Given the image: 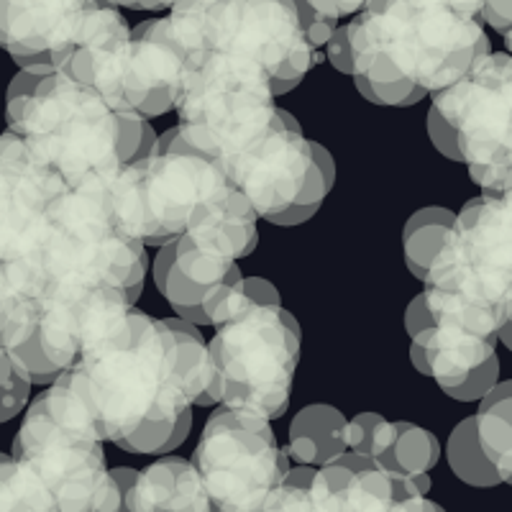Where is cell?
I'll return each instance as SVG.
<instances>
[{"mask_svg": "<svg viewBox=\"0 0 512 512\" xmlns=\"http://www.w3.org/2000/svg\"><path fill=\"white\" fill-rule=\"evenodd\" d=\"M108 182L67 187L49 205L31 239L6 256L29 269L41 292L54 280L82 277L121 285L134 300L141 295L146 246L116 218Z\"/></svg>", "mask_w": 512, "mask_h": 512, "instance_id": "obj_5", "label": "cell"}, {"mask_svg": "<svg viewBox=\"0 0 512 512\" xmlns=\"http://www.w3.org/2000/svg\"><path fill=\"white\" fill-rule=\"evenodd\" d=\"M428 134H431V141L436 144V149L443 154V157L454 159V162H461V154H459V146H456L454 131H451V126L443 121V116L436 111V108H433V105H431V111H428Z\"/></svg>", "mask_w": 512, "mask_h": 512, "instance_id": "obj_28", "label": "cell"}, {"mask_svg": "<svg viewBox=\"0 0 512 512\" xmlns=\"http://www.w3.org/2000/svg\"><path fill=\"white\" fill-rule=\"evenodd\" d=\"M241 287H244L246 297H249V300H254V303L282 305L280 292L274 290L272 282H267L264 277H244V280H241Z\"/></svg>", "mask_w": 512, "mask_h": 512, "instance_id": "obj_32", "label": "cell"}, {"mask_svg": "<svg viewBox=\"0 0 512 512\" xmlns=\"http://www.w3.org/2000/svg\"><path fill=\"white\" fill-rule=\"evenodd\" d=\"M13 369H16L13 367V359L8 356L6 346L0 344V382H6V379L13 374Z\"/></svg>", "mask_w": 512, "mask_h": 512, "instance_id": "obj_36", "label": "cell"}, {"mask_svg": "<svg viewBox=\"0 0 512 512\" xmlns=\"http://www.w3.org/2000/svg\"><path fill=\"white\" fill-rule=\"evenodd\" d=\"M300 341V323L282 305L254 303L239 282L208 344L218 402L267 420L280 418L290 405Z\"/></svg>", "mask_w": 512, "mask_h": 512, "instance_id": "obj_8", "label": "cell"}, {"mask_svg": "<svg viewBox=\"0 0 512 512\" xmlns=\"http://www.w3.org/2000/svg\"><path fill=\"white\" fill-rule=\"evenodd\" d=\"M477 438L505 484H512V379L497 382L479 402Z\"/></svg>", "mask_w": 512, "mask_h": 512, "instance_id": "obj_21", "label": "cell"}, {"mask_svg": "<svg viewBox=\"0 0 512 512\" xmlns=\"http://www.w3.org/2000/svg\"><path fill=\"white\" fill-rule=\"evenodd\" d=\"M456 213H451L448 208H423L418 213L408 218L405 223V231H402V246H405V264H408L410 272L425 280L428 267L436 259L438 249L446 241L448 228L454 226Z\"/></svg>", "mask_w": 512, "mask_h": 512, "instance_id": "obj_22", "label": "cell"}, {"mask_svg": "<svg viewBox=\"0 0 512 512\" xmlns=\"http://www.w3.org/2000/svg\"><path fill=\"white\" fill-rule=\"evenodd\" d=\"M113 6L134 8V11H162V8H172L175 0H108Z\"/></svg>", "mask_w": 512, "mask_h": 512, "instance_id": "obj_34", "label": "cell"}, {"mask_svg": "<svg viewBox=\"0 0 512 512\" xmlns=\"http://www.w3.org/2000/svg\"><path fill=\"white\" fill-rule=\"evenodd\" d=\"M346 34L356 88L379 105L420 103L489 54L482 18L443 0H369Z\"/></svg>", "mask_w": 512, "mask_h": 512, "instance_id": "obj_2", "label": "cell"}, {"mask_svg": "<svg viewBox=\"0 0 512 512\" xmlns=\"http://www.w3.org/2000/svg\"><path fill=\"white\" fill-rule=\"evenodd\" d=\"M192 464L213 512H254L292 469L269 420L231 408L210 415Z\"/></svg>", "mask_w": 512, "mask_h": 512, "instance_id": "obj_11", "label": "cell"}, {"mask_svg": "<svg viewBox=\"0 0 512 512\" xmlns=\"http://www.w3.org/2000/svg\"><path fill=\"white\" fill-rule=\"evenodd\" d=\"M121 512H213V507L195 464L164 456L128 484Z\"/></svg>", "mask_w": 512, "mask_h": 512, "instance_id": "obj_18", "label": "cell"}, {"mask_svg": "<svg viewBox=\"0 0 512 512\" xmlns=\"http://www.w3.org/2000/svg\"><path fill=\"white\" fill-rule=\"evenodd\" d=\"M461 162L482 192L512 185V54L489 52L461 80L433 95Z\"/></svg>", "mask_w": 512, "mask_h": 512, "instance_id": "obj_10", "label": "cell"}, {"mask_svg": "<svg viewBox=\"0 0 512 512\" xmlns=\"http://www.w3.org/2000/svg\"><path fill=\"white\" fill-rule=\"evenodd\" d=\"M0 512H59V507L29 466L0 454Z\"/></svg>", "mask_w": 512, "mask_h": 512, "instance_id": "obj_23", "label": "cell"}, {"mask_svg": "<svg viewBox=\"0 0 512 512\" xmlns=\"http://www.w3.org/2000/svg\"><path fill=\"white\" fill-rule=\"evenodd\" d=\"M134 303L121 285L105 280L64 277L49 282L41 292V351L57 372H64L82 354L118 336Z\"/></svg>", "mask_w": 512, "mask_h": 512, "instance_id": "obj_13", "label": "cell"}, {"mask_svg": "<svg viewBox=\"0 0 512 512\" xmlns=\"http://www.w3.org/2000/svg\"><path fill=\"white\" fill-rule=\"evenodd\" d=\"M175 108L185 144L221 164L223 172L282 121L267 72L249 59L218 52L190 59Z\"/></svg>", "mask_w": 512, "mask_h": 512, "instance_id": "obj_7", "label": "cell"}, {"mask_svg": "<svg viewBox=\"0 0 512 512\" xmlns=\"http://www.w3.org/2000/svg\"><path fill=\"white\" fill-rule=\"evenodd\" d=\"M305 3H308L310 8H315L318 13H323V16L341 21L344 16L359 13L361 8L367 6L369 0H305Z\"/></svg>", "mask_w": 512, "mask_h": 512, "instance_id": "obj_31", "label": "cell"}, {"mask_svg": "<svg viewBox=\"0 0 512 512\" xmlns=\"http://www.w3.org/2000/svg\"><path fill=\"white\" fill-rule=\"evenodd\" d=\"M448 464L451 472L461 479V482L472 484V487H497L502 484L500 474L487 459V454L479 446L477 438V420L466 418L456 425L451 436H448Z\"/></svg>", "mask_w": 512, "mask_h": 512, "instance_id": "obj_24", "label": "cell"}, {"mask_svg": "<svg viewBox=\"0 0 512 512\" xmlns=\"http://www.w3.org/2000/svg\"><path fill=\"white\" fill-rule=\"evenodd\" d=\"M346 423L344 413L331 405H308L295 415L290 425L287 456L295 464L326 466L346 454Z\"/></svg>", "mask_w": 512, "mask_h": 512, "instance_id": "obj_20", "label": "cell"}, {"mask_svg": "<svg viewBox=\"0 0 512 512\" xmlns=\"http://www.w3.org/2000/svg\"><path fill=\"white\" fill-rule=\"evenodd\" d=\"M346 451L402 477L428 474L441 459V443L431 431L408 420L390 423L377 413H361L346 423Z\"/></svg>", "mask_w": 512, "mask_h": 512, "instance_id": "obj_17", "label": "cell"}, {"mask_svg": "<svg viewBox=\"0 0 512 512\" xmlns=\"http://www.w3.org/2000/svg\"><path fill=\"white\" fill-rule=\"evenodd\" d=\"M315 466L297 464L287 472L285 482L277 489H272V495L256 507L254 512H310V479H313Z\"/></svg>", "mask_w": 512, "mask_h": 512, "instance_id": "obj_25", "label": "cell"}, {"mask_svg": "<svg viewBox=\"0 0 512 512\" xmlns=\"http://www.w3.org/2000/svg\"><path fill=\"white\" fill-rule=\"evenodd\" d=\"M208 0H175L172 3V8H198V6H205Z\"/></svg>", "mask_w": 512, "mask_h": 512, "instance_id": "obj_38", "label": "cell"}, {"mask_svg": "<svg viewBox=\"0 0 512 512\" xmlns=\"http://www.w3.org/2000/svg\"><path fill=\"white\" fill-rule=\"evenodd\" d=\"M431 477H402L359 454L318 466L310 479V512H438L428 500Z\"/></svg>", "mask_w": 512, "mask_h": 512, "instance_id": "obj_14", "label": "cell"}, {"mask_svg": "<svg viewBox=\"0 0 512 512\" xmlns=\"http://www.w3.org/2000/svg\"><path fill=\"white\" fill-rule=\"evenodd\" d=\"M502 39H505V47H507V54H512V26L510 29L505 31V34H502Z\"/></svg>", "mask_w": 512, "mask_h": 512, "instance_id": "obj_39", "label": "cell"}, {"mask_svg": "<svg viewBox=\"0 0 512 512\" xmlns=\"http://www.w3.org/2000/svg\"><path fill=\"white\" fill-rule=\"evenodd\" d=\"M103 0H0V47L26 67H52L75 49Z\"/></svg>", "mask_w": 512, "mask_h": 512, "instance_id": "obj_15", "label": "cell"}, {"mask_svg": "<svg viewBox=\"0 0 512 512\" xmlns=\"http://www.w3.org/2000/svg\"><path fill=\"white\" fill-rule=\"evenodd\" d=\"M57 379L98 436L128 454H167L190 433L192 405H218L216 367L198 328L136 308L118 336Z\"/></svg>", "mask_w": 512, "mask_h": 512, "instance_id": "obj_1", "label": "cell"}, {"mask_svg": "<svg viewBox=\"0 0 512 512\" xmlns=\"http://www.w3.org/2000/svg\"><path fill=\"white\" fill-rule=\"evenodd\" d=\"M103 438L59 379L26 410L13 438V459L29 466L59 512H121L123 492L136 469H108Z\"/></svg>", "mask_w": 512, "mask_h": 512, "instance_id": "obj_6", "label": "cell"}, {"mask_svg": "<svg viewBox=\"0 0 512 512\" xmlns=\"http://www.w3.org/2000/svg\"><path fill=\"white\" fill-rule=\"evenodd\" d=\"M441 249L512 282V185L469 200L456 213Z\"/></svg>", "mask_w": 512, "mask_h": 512, "instance_id": "obj_16", "label": "cell"}, {"mask_svg": "<svg viewBox=\"0 0 512 512\" xmlns=\"http://www.w3.org/2000/svg\"><path fill=\"white\" fill-rule=\"evenodd\" d=\"M497 382H500V359H497V354H495V356H489L482 367L474 369V372L469 374L464 382L456 384V387H451V390H446V395L454 397V400H461V402L482 400V397L487 395V392L492 390Z\"/></svg>", "mask_w": 512, "mask_h": 512, "instance_id": "obj_26", "label": "cell"}, {"mask_svg": "<svg viewBox=\"0 0 512 512\" xmlns=\"http://www.w3.org/2000/svg\"><path fill=\"white\" fill-rule=\"evenodd\" d=\"M428 326H433L431 310H428V303H425V295H418L413 303L408 305V313H405V328H408V336H418L420 331H425Z\"/></svg>", "mask_w": 512, "mask_h": 512, "instance_id": "obj_33", "label": "cell"}, {"mask_svg": "<svg viewBox=\"0 0 512 512\" xmlns=\"http://www.w3.org/2000/svg\"><path fill=\"white\" fill-rule=\"evenodd\" d=\"M328 59L336 67L338 72L351 75V49H349V34H346V26L333 31V36L328 39Z\"/></svg>", "mask_w": 512, "mask_h": 512, "instance_id": "obj_30", "label": "cell"}, {"mask_svg": "<svg viewBox=\"0 0 512 512\" xmlns=\"http://www.w3.org/2000/svg\"><path fill=\"white\" fill-rule=\"evenodd\" d=\"M13 367H16V364H13ZM31 384L34 382L29 379V374H24L18 367L13 369V374L6 382H0V423L16 418V415L26 408Z\"/></svg>", "mask_w": 512, "mask_h": 512, "instance_id": "obj_27", "label": "cell"}, {"mask_svg": "<svg viewBox=\"0 0 512 512\" xmlns=\"http://www.w3.org/2000/svg\"><path fill=\"white\" fill-rule=\"evenodd\" d=\"M231 185L259 218L280 226H297L320 208L333 185L331 154L308 141L287 111L280 126L244 159L226 169Z\"/></svg>", "mask_w": 512, "mask_h": 512, "instance_id": "obj_12", "label": "cell"}, {"mask_svg": "<svg viewBox=\"0 0 512 512\" xmlns=\"http://www.w3.org/2000/svg\"><path fill=\"white\" fill-rule=\"evenodd\" d=\"M167 24L192 57L218 52L259 64L274 95L290 93L323 59L305 34L295 0H208L198 8H169Z\"/></svg>", "mask_w": 512, "mask_h": 512, "instance_id": "obj_9", "label": "cell"}, {"mask_svg": "<svg viewBox=\"0 0 512 512\" xmlns=\"http://www.w3.org/2000/svg\"><path fill=\"white\" fill-rule=\"evenodd\" d=\"M108 195L126 231L144 246H164L221 216L239 190L221 164L185 144L175 126L157 136L146 157L111 177Z\"/></svg>", "mask_w": 512, "mask_h": 512, "instance_id": "obj_4", "label": "cell"}, {"mask_svg": "<svg viewBox=\"0 0 512 512\" xmlns=\"http://www.w3.org/2000/svg\"><path fill=\"white\" fill-rule=\"evenodd\" d=\"M502 341V344L507 346V349L512 351V308H510V318H507L505 326L500 328V336H497Z\"/></svg>", "mask_w": 512, "mask_h": 512, "instance_id": "obj_37", "label": "cell"}, {"mask_svg": "<svg viewBox=\"0 0 512 512\" xmlns=\"http://www.w3.org/2000/svg\"><path fill=\"white\" fill-rule=\"evenodd\" d=\"M413 367L425 377H433L443 392L464 382L489 356H495L497 338L477 336L464 328L433 323L410 338Z\"/></svg>", "mask_w": 512, "mask_h": 512, "instance_id": "obj_19", "label": "cell"}, {"mask_svg": "<svg viewBox=\"0 0 512 512\" xmlns=\"http://www.w3.org/2000/svg\"><path fill=\"white\" fill-rule=\"evenodd\" d=\"M438 512H446V510H443V507H438Z\"/></svg>", "mask_w": 512, "mask_h": 512, "instance_id": "obj_40", "label": "cell"}, {"mask_svg": "<svg viewBox=\"0 0 512 512\" xmlns=\"http://www.w3.org/2000/svg\"><path fill=\"white\" fill-rule=\"evenodd\" d=\"M482 21L497 34H505L512 26V0H484Z\"/></svg>", "mask_w": 512, "mask_h": 512, "instance_id": "obj_29", "label": "cell"}, {"mask_svg": "<svg viewBox=\"0 0 512 512\" xmlns=\"http://www.w3.org/2000/svg\"><path fill=\"white\" fill-rule=\"evenodd\" d=\"M443 3H448V6L459 8L461 13H469V16L482 18V6H484V0H443Z\"/></svg>", "mask_w": 512, "mask_h": 512, "instance_id": "obj_35", "label": "cell"}, {"mask_svg": "<svg viewBox=\"0 0 512 512\" xmlns=\"http://www.w3.org/2000/svg\"><path fill=\"white\" fill-rule=\"evenodd\" d=\"M6 118L8 131L67 187L111 180L157 141L144 116L116 111L98 90L52 67L13 77Z\"/></svg>", "mask_w": 512, "mask_h": 512, "instance_id": "obj_3", "label": "cell"}]
</instances>
